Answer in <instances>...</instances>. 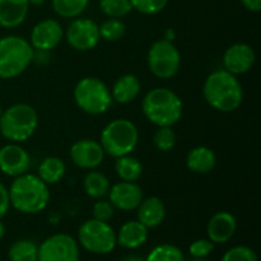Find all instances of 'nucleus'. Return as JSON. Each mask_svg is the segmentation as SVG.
<instances>
[{
  "label": "nucleus",
  "mask_w": 261,
  "mask_h": 261,
  "mask_svg": "<svg viewBox=\"0 0 261 261\" xmlns=\"http://www.w3.org/2000/svg\"><path fill=\"white\" fill-rule=\"evenodd\" d=\"M217 163V155L211 148L204 147H195L188 153L186 157V166L190 171L195 173H208L213 171Z\"/></svg>",
  "instance_id": "22"
},
{
  "label": "nucleus",
  "mask_w": 261,
  "mask_h": 261,
  "mask_svg": "<svg viewBox=\"0 0 261 261\" xmlns=\"http://www.w3.org/2000/svg\"><path fill=\"white\" fill-rule=\"evenodd\" d=\"M140 89H142V84H140L138 76L134 74H125L115 82L114 87L110 91H111L112 101H116L117 103L121 105H127L137 99L140 93Z\"/></svg>",
  "instance_id": "21"
},
{
  "label": "nucleus",
  "mask_w": 261,
  "mask_h": 261,
  "mask_svg": "<svg viewBox=\"0 0 261 261\" xmlns=\"http://www.w3.org/2000/svg\"><path fill=\"white\" fill-rule=\"evenodd\" d=\"M83 188L87 195L91 198L102 199L109 194L111 185H110V181L106 175L99 171L91 170L84 176Z\"/></svg>",
  "instance_id": "25"
},
{
  "label": "nucleus",
  "mask_w": 261,
  "mask_h": 261,
  "mask_svg": "<svg viewBox=\"0 0 261 261\" xmlns=\"http://www.w3.org/2000/svg\"><path fill=\"white\" fill-rule=\"evenodd\" d=\"M148 68L157 78L171 79L178 73L181 65V55L172 41L158 40L152 43L148 51Z\"/></svg>",
  "instance_id": "9"
},
{
  "label": "nucleus",
  "mask_w": 261,
  "mask_h": 261,
  "mask_svg": "<svg viewBox=\"0 0 261 261\" xmlns=\"http://www.w3.org/2000/svg\"><path fill=\"white\" fill-rule=\"evenodd\" d=\"M78 241L83 249L96 255H106L114 251L117 245L116 232L109 224L98 219H88L79 227Z\"/></svg>",
  "instance_id": "8"
},
{
  "label": "nucleus",
  "mask_w": 261,
  "mask_h": 261,
  "mask_svg": "<svg viewBox=\"0 0 261 261\" xmlns=\"http://www.w3.org/2000/svg\"><path fill=\"white\" fill-rule=\"evenodd\" d=\"M120 261H145L143 257L137 256V255H129V256H125L124 259H121Z\"/></svg>",
  "instance_id": "39"
},
{
  "label": "nucleus",
  "mask_w": 261,
  "mask_h": 261,
  "mask_svg": "<svg viewBox=\"0 0 261 261\" xmlns=\"http://www.w3.org/2000/svg\"><path fill=\"white\" fill-rule=\"evenodd\" d=\"M115 171L121 181L137 182L143 173V165L138 158L133 155H122V157L116 158Z\"/></svg>",
  "instance_id": "24"
},
{
  "label": "nucleus",
  "mask_w": 261,
  "mask_h": 261,
  "mask_svg": "<svg viewBox=\"0 0 261 261\" xmlns=\"http://www.w3.org/2000/svg\"><path fill=\"white\" fill-rule=\"evenodd\" d=\"M3 111H4V110H3L2 105H0V117H2V114H3Z\"/></svg>",
  "instance_id": "43"
},
{
  "label": "nucleus",
  "mask_w": 261,
  "mask_h": 261,
  "mask_svg": "<svg viewBox=\"0 0 261 261\" xmlns=\"http://www.w3.org/2000/svg\"><path fill=\"white\" fill-rule=\"evenodd\" d=\"M216 244L209 239H200L194 241L189 247V252L193 257H206L213 252Z\"/></svg>",
  "instance_id": "35"
},
{
  "label": "nucleus",
  "mask_w": 261,
  "mask_h": 261,
  "mask_svg": "<svg viewBox=\"0 0 261 261\" xmlns=\"http://www.w3.org/2000/svg\"><path fill=\"white\" fill-rule=\"evenodd\" d=\"M46 0H28V3H30V5H42L43 3H45Z\"/></svg>",
  "instance_id": "40"
},
{
  "label": "nucleus",
  "mask_w": 261,
  "mask_h": 261,
  "mask_svg": "<svg viewBox=\"0 0 261 261\" xmlns=\"http://www.w3.org/2000/svg\"><path fill=\"white\" fill-rule=\"evenodd\" d=\"M69 46L76 51H89L98 45L101 36L99 27L94 20L88 18H78L69 24L66 33Z\"/></svg>",
  "instance_id": "11"
},
{
  "label": "nucleus",
  "mask_w": 261,
  "mask_h": 261,
  "mask_svg": "<svg viewBox=\"0 0 261 261\" xmlns=\"http://www.w3.org/2000/svg\"><path fill=\"white\" fill-rule=\"evenodd\" d=\"M222 261H257V255L249 246H234L224 252Z\"/></svg>",
  "instance_id": "33"
},
{
  "label": "nucleus",
  "mask_w": 261,
  "mask_h": 261,
  "mask_svg": "<svg viewBox=\"0 0 261 261\" xmlns=\"http://www.w3.org/2000/svg\"><path fill=\"white\" fill-rule=\"evenodd\" d=\"M74 101L76 106L88 115H102L111 107V91L103 81L96 76H86L74 88Z\"/></svg>",
  "instance_id": "7"
},
{
  "label": "nucleus",
  "mask_w": 261,
  "mask_h": 261,
  "mask_svg": "<svg viewBox=\"0 0 261 261\" xmlns=\"http://www.w3.org/2000/svg\"><path fill=\"white\" fill-rule=\"evenodd\" d=\"M189 261H208V260H206L205 257H193V259L189 260Z\"/></svg>",
  "instance_id": "42"
},
{
  "label": "nucleus",
  "mask_w": 261,
  "mask_h": 261,
  "mask_svg": "<svg viewBox=\"0 0 261 261\" xmlns=\"http://www.w3.org/2000/svg\"><path fill=\"white\" fill-rule=\"evenodd\" d=\"M176 37V33L172 28H168L167 31L165 32V40L167 41H173V38Z\"/></svg>",
  "instance_id": "38"
},
{
  "label": "nucleus",
  "mask_w": 261,
  "mask_h": 261,
  "mask_svg": "<svg viewBox=\"0 0 261 261\" xmlns=\"http://www.w3.org/2000/svg\"><path fill=\"white\" fill-rule=\"evenodd\" d=\"M241 3L250 12L257 13L261 10V0H241Z\"/></svg>",
  "instance_id": "37"
},
{
  "label": "nucleus",
  "mask_w": 261,
  "mask_h": 261,
  "mask_svg": "<svg viewBox=\"0 0 261 261\" xmlns=\"http://www.w3.org/2000/svg\"><path fill=\"white\" fill-rule=\"evenodd\" d=\"M176 134L172 126H160L153 135V144L161 152H170L176 145Z\"/></svg>",
  "instance_id": "31"
},
{
  "label": "nucleus",
  "mask_w": 261,
  "mask_h": 261,
  "mask_svg": "<svg viewBox=\"0 0 261 261\" xmlns=\"http://www.w3.org/2000/svg\"><path fill=\"white\" fill-rule=\"evenodd\" d=\"M105 150L99 142L93 139H81L70 148V158L74 165L83 170H94L105 160Z\"/></svg>",
  "instance_id": "14"
},
{
  "label": "nucleus",
  "mask_w": 261,
  "mask_h": 261,
  "mask_svg": "<svg viewBox=\"0 0 261 261\" xmlns=\"http://www.w3.org/2000/svg\"><path fill=\"white\" fill-rule=\"evenodd\" d=\"M89 0H53V9L59 17L76 18L87 9Z\"/></svg>",
  "instance_id": "27"
},
{
  "label": "nucleus",
  "mask_w": 261,
  "mask_h": 261,
  "mask_svg": "<svg viewBox=\"0 0 261 261\" xmlns=\"http://www.w3.org/2000/svg\"><path fill=\"white\" fill-rule=\"evenodd\" d=\"M149 229L139 221H129L122 224L119 233H116L117 244L127 250H135L143 246L148 240Z\"/></svg>",
  "instance_id": "20"
},
{
  "label": "nucleus",
  "mask_w": 261,
  "mask_h": 261,
  "mask_svg": "<svg viewBox=\"0 0 261 261\" xmlns=\"http://www.w3.org/2000/svg\"><path fill=\"white\" fill-rule=\"evenodd\" d=\"M126 32V25L119 18H109L99 25V36L105 41L115 42L121 40Z\"/></svg>",
  "instance_id": "29"
},
{
  "label": "nucleus",
  "mask_w": 261,
  "mask_h": 261,
  "mask_svg": "<svg viewBox=\"0 0 261 261\" xmlns=\"http://www.w3.org/2000/svg\"><path fill=\"white\" fill-rule=\"evenodd\" d=\"M107 195L114 208L122 212L137 211L144 198L140 186L137 185V182H129V181H120L115 184L110 188Z\"/></svg>",
  "instance_id": "15"
},
{
  "label": "nucleus",
  "mask_w": 261,
  "mask_h": 261,
  "mask_svg": "<svg viewBox=\"0 0 261 261\" xmlns=\"http://www.w3.org/2000/svg\"><path fill=\"white\" fill-rule=\"evenodd\" d=\"M203 94L206 103L219 112H233L244 101V89L237 75L219 69L204 82Z\"/></svg>",
  "instance_id": "1"
},
{
  "label": "nucleus",
  "mask_w": 261,
  "mask_h": 261,
  "mask_svg": "<svg viewBox=\"0 0 261 261\" xmlns=\"http://www.w3.org/2000/svg\"><path fill=\"white\" fill-rule=\"evenodd\" d=\"M37 255L38 246L27 239L13 242L8 252L10 261H37Z\"/></svg>",
  "instance_id": "26"
},
{
  "label": "nucleus",
  "mask_w": 261,
  "mask_h": 261,
  "mask_svg": "<svg viewBox=\"0 0 261 261\" xmlns=\"http://www.w3.org/2000/svg\"><path fill=\"white\" fill-rule=\"evenodd\" d=\"M9 208H10L9 193H8V189L5 188L4 184L0 182V221L7 216Z\"/></svg>",
  "instance_id": "36"
},
{
  "label": "nucleus",
  "mask_w": 261,
  "mask_h": 261,
  "mask_svg": "<svg viewBox=\"0 0 261 261\" xmlns=\"http://www.w3.org/2000/svg\"><path fill=\"white\" fill-rule=\"evenodd\" d=\"M237 221L229 212H218L214 214L206 226V234L213 244H226L234 236Z\"/></svg>",
  "instance_id": "17"
},
{
  "label": "nucleus",
  "mask_w": 261,
  "mask_h": 261,
  "mask_svg": "<svg viewBox=\"0 0 261 261\" xmlns=\"http://www.w3.org/2000/svg\"><path fill=\"white\" fill-rule=\"evenodd\" d=\"M35 58V48L25 38L9 35L0 38V78L13 79L27 70Z\"/></svg>",
  "instance_id": "4"
},
{
  "label": "nucleus",
  "mask_w": 261,
  "mask_h": 261,
  "mask_svg": "<svg viewBox=\"0 0 261 261\" xmlns=\"http://www.w3.org/2000/svg\"><path fill=\"white\" fill-rule=\"evenodd\" d=\"M5 236V224L0 221V240Z\"/></svg>",
  "instance_id": "41"
},
{
  "label": "nucleus",
  "mask_w": 261,
  "mask_h": 261,
  "mask_svg": "<svg viewBox=\"0 0 261 261\" xmlns=\"http://www.w3.org/2000/svg\"><path fill=\"white\" fill-rule=\"evenodd\" d=\"M142 110L144 116L158 127L173 126L181 120L184 103L172 89L153 88L145 94Z\"/></svg>",
  "instance_id": "3"
},
{
  "label": "nucleus",
  "mask_w": 261,
  "mask_h": 261,
  "mask_svg": "<svg viewBox=\"0 0 261 261\" xmlns=\"http://www.w3.org/2000/svg\"><path fill=\"white\" fill-rule=\"evenodd\" d=\"M256 55L254 48L244 42L229 46L223 54L224 69L233 75L245 74L254 66Z\"/></svg>",
  "instance_id": "16"
},
{
  "label": "nucleus",
  "mask_w": 261,
  "mask_h": 261,
  "mask_svg": "<svg viewBox=\"0 0 261 261\" xmlns=\"http://www.w3.org/2000/svg\"><path fill=\"white\" fill-rule=\"evenodd\" d=\"M145 261H185V256L175 245L163 244L152 249Z\"/></svg>",
  "instance_id": "28"
},
{
  "label": "nucleus",
  "mask_w": 261,
  "mask_h": 261,
  "mask_svg": "<svg viewBox=\"0 0 261 261\" xmlns=\"http://www.w3.org/2000/svg\"><path fill=\"white\" fill-rule=\"evenodd\" d=\"M137 212L138 221L144 224L148 229L161 226L166 218V205L157 196L143 198Z\"/></svg>",
  "instance_id": "18"
},
{
  "label": "nucleus",
  "mask_w": 261,
  "mask_h": 261,
  "mask_svg": "<svg viewBox=\"0 0 261 261\" xmlns=\"http://www.w3.org/2000/svg\"><path fill=\"white\" fill-rule=\"evenodd\" d=\"M78 242L66 233H56L47 237L38 246L37 261H79Z\"/></svg>",
  "instance_id": "10"
},
{
  "label": "nucleus",
  "mask_w": 261,
  "mask_h": 261,
  "mask_svg": "<svg viewBox=\"0 0 261 261\" xmlns=\"http://www.w3.org/2000/svg\"><path fill=\"white\" fill-rule=\"evenodd\" d=\"M30 9L28 0H0V25L4 28L19 27Z\"/></svg>",
  "instance_id": "19"
},
{
  "label": "nucleus",
  "mask_w": 261,
  "mask_h": 261,
  "mask_svg": "<svg viewBox=\"0 0 261 261\" xmlns=\"http://www.w3.org/2000/svg\"><path fill=\"white\" fill-rule=\"evenodd\" d=\"M64 28L59 20L47 18L38 22L31 31L30 43L37 51H51L64 38Z\"/></svg>",
  "instance_id": "12"
},
{
  "label": "nucleus",
  "mask_w": 261,
  "mask_h": 261,
  "mask_svg": "<svg viewBox=\"0 0 261 261\" xmlns=\"http://www.w3.org/2000/svg\"><path fill=\"white\" fill-rule=\"evenodd\" d=\"M115 208L109 200H98L94 203L92 208V214L94 219H98L102 222H109L114 217Z\"/></svg>",
  "instance_id": "34"
},
{
  "label": "nucleus",
  "mask_w": 261,
  "mask_h": 261,
  "mask_svg": "<svg viewBox=\"0 0 261 261\" xmlns=\"http://www.w3.org/2000/svg\"><path fill=\"white\" fill-rule=\"evenodd\" d=\"M139 132L133 121L127 119H116L103 127L99 144L105 153L114 158L127 155L137 148Z\"/></svg>",
  "instance_id": "6"
},
{
  "label": "nucleus",
  "mask_w": 261,
  "mask_h": 261,
  "mask_svg": "<svg viewBox=\"0 0 261 261\" xmlns=\"http://www.w3.org/2000/svg\"><path fill=\"white\" fill-rule=\"evenodd\" d=\"M9 193L10 205L22 214L41 213L50 203V191L37 175L23 173L14 177Z\"/></svg>",
  "instance_id": "2"
},
{
  "label": "nucleus",
  "mask_w": 261,
  "mask_h": 261,
  "mask_svg": "<svg viewBox=\"0 0 261 261\" xmlns=\"http://www.w3.org/2000/svg\"><path fill=\"white\" fill-rule=\"evenodd\" d=\"M31 167V157L18 143H9L0 148V171L9 177L27 173Z\"/></svg>",
  "instance_id": "13"
},
{
  "label": "nucleus",
  "mask_w": 261,
  "mask_h": 261,
  "mask_svg": "<svg viewBox=\"0 0 261 261\" xmlns=\"http://www.w3.org/2000/svg\"><path fill=\"white\" fill-rule=\"evenodd\" d=\"M99 9L109 18H122L133 10L130 0H99Z\"/></svg>",
  "instance_id": "30"
},
{
  "label": "nucleus",
  "mask_w": 261,
  "mask_h": 261,
  "mask_svg": "<svg viewBox=\"0 0 261 261\" xmlns=\"http://www.w3.org/2000/svg\"><path fill=\"white\" fill-rule=\"evenodd\" d=\"M37 126V111L27 103H15L8 107L0 117V133L10 143L28 140L35 134Z\"/></svg>",
  "instance_id": "5"
},
{
  "label": "nucleus",
  "mask_w": 261,
  "mask_h": 261,
  "mask_svg": "<svg viewBox=\"0 0 261 261\" xmlns=\"http://www.w3.org/2000/svg\"><path fill=\"white\" fill-rule=\"evenodd\" d=\"M133 9L145 15L157 14L168 4V0H130Z\"/></svg>",
  "instance_id": "32"
},
{
  "label": "nucleus",
  "mask_w": 261,
  "mask_h": 261,
  "mask_svg": "<svg viewBox=\"0 0 261 261\" xmlns=\"http://www.w3.org/2000/svg\"><path fill=\"white\" fill-rule=\"evenodd\" d=\"M65 162L61 158L47 157L38 166L37 176L46 185H54L63 180V177L65 176Z\"/></svg>",
  "instance_id": "23"
}]
</instances>
